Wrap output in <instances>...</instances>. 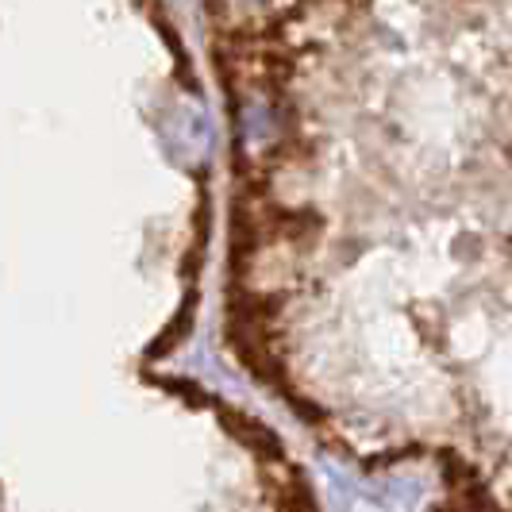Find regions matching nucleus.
<instances>
[{
  "label": "nucleus",
  "instance_id": "1",
  "mask_svg": "<svg viewBox=\"0 0 512 512\" xmlns=\"http://www.w3.org/2000/svg\"><path fill=\"white\" fill-rule=\"evenodd\" d=\"M235 120L231 332L258 366L347 228L509 205V0H205Z\"/></svg>",
  "mask_w": 512,
  "mask_h": 512
}]
</instances>
